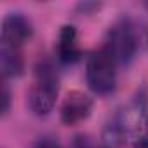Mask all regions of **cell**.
Returning a JSON list of instances; mask_svg holds the SVG:
<instances>
[{"label":"cell","instance_id":"cell-1","mask_svg":"<svg viewBox=\"0 0 148 148\" xmlns=\"http://www.w3.org/2000/svg\"><path fill=\"white\" fill-rule=\"evenodd\" d=\"M117 61L105 45L94 51L87 58L86 64V80L89 89L101 96L113 92L117 86Z\"/></svg>","mask_w":148,"mask_h":148},{"label":"cell","instance_id":"cell-2","mask_svg":"<svg viewBox=\"0 0 148 148\" xmlns=\"http://www.w3.org/2000/svg\"><path fill=\"white\" fill-rule=\"evenodd\" d=\"M141 28L131 19H122L110 28L105 47L117 64H127L141 47Z\"/></svg>","mask_w":148,"mask_h":148},{"label":"cell","instance_id":"cell-3","mask_svg":"<svg viewBox=\"0 0 148 148\" xmlns=\"http://www.w3.org/2000/svg\"><path fill=\"white\" fill-rule=\"evenodd\" d=\"M58 77L49 64H42L37 70V82L32 86L28 92V108L38 115L44 117L52 112L56 99H58Z\"/></svg>","mask_w":148,"mask_h":148},{"label":"cell","instance_id":"cell-4","mask_svg":"<svg viewBox=\"0 0 148 148\" xmlns=\"http://www.w3.org/2000/svg\"><path fill=\"white\" fill-rule=\"evenodd\" d=\"M33 28L26 16L21 12H11L2 21V44L21 49L23 44L32 37Z\"/></svg>","mask_w":148,"mask_h":148},{"label":"cell","instance_id":"cell-5","mask_svg":"<svg viewBox=\"0 0 148 148\" xmlns=\"http://www.w3.org/2000/svg\"><path fill=\"white\" fill-rule=\"evenodd\" d=\"M91 113H92V99L80 91L68 92V96L61 105V120L66 125H77L87 120Z\"/></svg>","mask_w":148,"mask_h":148},{"label":"cell","instance_id":"cell-6","mask_svg":"<svg viewBox=\"0 0 148 148\" xmlns=\"http://www.w3.org/2000/svg\"><path fill=\"white\" fill-rule=\"evenodd\" d=\"M58 58L61 63H75L80 59V47L77 42V30L75 26L66 25L61 28L58 37Z\"/></svg>","mask_w":148,"mask_h":148},{"label":"cell","instance_id":"cell-7","mask_svg":"<svg viewBox=\"0 0 148 148\" xmlns=\"http://www.w3.org/2000/svg\"><path fill=\"white\" fill-rule=\"evenodd\" d=\"M25 68V61L21 56V49L0 45V70H2L4 79H14L19 77Z\"/></svg>","mask_w":148,"mask_h":148},{"label":"cell","instance_id":"cell-8","mask_svg":"<svg viewBox=\"0 0 148 148\" xmlns=\"http://www.w3.org/2000/svg\"><path fill=\"white\" fill-rule=\"evenodd\" d=\"M9 105H11V92H9L7 84L4 82V86H2V113L4 115L9 112Z\"/></svg>","mask_w":148,"mask_h":148},{"label":"cell","instance_id":"cell-9","mask_svg":"<svg viewBox=\"0 0 148 148\" xmlns=\"http://www.w3.org/2000/svg\"><path fill=\"white\" fill-rule=\"evenodd\" d=\"M32 148H61L56 141H51V139H40V141H37Z\"/></svg>","mask_w":148,"mask_h":148},{"label":"cell","instance_id":"cell-10","mask_svg":"<svg viewBox=\"0 0 148 148\" xmlns=\"http://www.w3.org/2000/svg\"><path fill=\"white\" fill-rule=\"evenodd\" d=\"M134 148H148V138L139 139V141L136 143V146H134Z\"/></svg>","mask_w":148,"mask_h":148},{"label":"cell","instance_id":"cell-11","mask_svg":"<svg viewBox=\"0 0 148 148\" xmlns=\"http://www.w3.org/2000/svg\"><path fill=\"white\" fill-rule=\"evenodd\" d=\"M82 148H98V146H91V145H84Z\"/></svg>","mask_w":148,"mask_h":148}]
</instances>
